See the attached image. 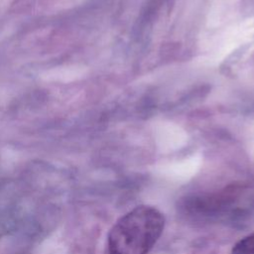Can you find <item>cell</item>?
<instances>
[{
  "label": "cell",
  "instance_id": "2",
  "mask_svg": "<svg viewBox=\"0 0 254 254\" xmlns=\"http://www.w3.org/2000/svg\"><path fill=\"white\" fill-rule=\"evenodd\" d=\"M232 254H254V232L236 242Z\"/></svg>",
  "mask_w": 254,
  "mask_h": 254
},
{
  "label": "cell",
  "instance_id": "1",
  "mask_svg": "<svg viewBox=\"0 0 254 254\" xmlns=\"http://www.w3.org/2000/svg\"><path fill=\"white\" fill-rule=\"evenodd\" d=\"M165 225L162 212L150 205H139L114 224L108 236L109 254H148Z\"/></svg>",
  "mask_w": 254,
  "mask_h": 254
}]
</instances>
